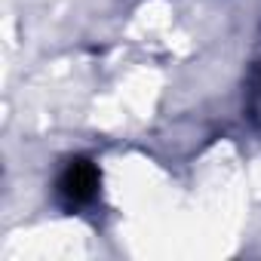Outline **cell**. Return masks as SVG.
I'll return each instance as SVG.
<instances>
[{
    "instance_id": "obj_1",
    "label": "cell",
    "mask_w": 261,
    "mask_h": 261,
    "mask_svg": "<svg viewBox=\"0 0 261 261\" xmlns=\"http://www.w3.org/2000/svg\"><path fill=\"white\" fill-rule=\"evenodd\" d=\"M95 181H98L95 169H92L89 163L77 160V163H71V166H68V172H65V178H62V191H65V194H68L74 203H80V200L92 197V188H95Z\"/></svg>"
}]
</instances>
